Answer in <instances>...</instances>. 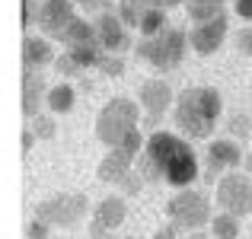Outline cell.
Listing matches in <instances>:
<instances>
[{
    "instance_id": "1",
    "label": "cell",
    "mask_w": 252,
    "mask_h": 239,
    "mask_svg": "<svg viewBox=\"0 0 252 239\" xmlns=\"http://www.w3.org/2000/svg\"><path fill=\"white\" fill-rule=\"evenodd\" d=\"M220 112L223 99L214 86H189L176 96L172 121H176L179 134H185L189 141H208L220 121Z\"/></svg>"
},
{
    "instance_id": "2",
    "label": "cell",
    "mask_w": 252,
    "mask_h": 239,
    "mask_svg": "<svg viewBox=\"0 0 252 239\" xmlns=\"http://www.w3.org/2000/svg\"><path fill=\"white\" fill-rule=\"evenodd\" d=\"M144 153L157 163L163 182L172 185V188H189V185L201 176V169H198V153L189 147L185 137L172 134V131H154V134L147 137Z\"/></svg>"
},
{
    "instance_id": "3",
    "label": "cell",
    "mask_w": 252,
    "mask_h": 239,
    "mask_svg": "<svg viewBox=\"0 0 252 239\" xmlns=\"http://www.w3.org/2000/svg\"><path fill=\"white\" fill-rule=\"evenodd\" d=\"M189 32L185 29H176V26H166V29L160 32V35L154 38H137L134 45V55L141 58V61H147L150 67L157 70H176L179 64L185 61V51H189Z\"/></svg>"
},
{
    "instance_id": "4",
    "label": "cell",
    "mask_w": 252,
    "mask_h": 239,
    "mask_svg": "<svg viewBox=\"0 0 252 239\" xmlns=\"http://www.w3.org/2000/svg\"><path fill=\"white\" fill-rule=\"evenodd\" d=\"M137 121H141V102H134V99H128V96H115L99 109L96 137L112 150V147H118V144L125 141L128 131L137 128Z\"/></svg>"
},
{
    "instance_id": "5",
    "label": "cell",
    "mask_w": 252,
    "mask_h": 239,
    "mask_svg": "<svg viewBox=\"0 0 252 239\" xmlns=\"http://www.w3.org/2000/svg\"><path fill=\"white\" fill-rule=\"evenodd\" d=\"M166 217L169 223H176L179 230H185V233H195V230H204L211 227V201L208 195H201V191L195 188H179L176 195L169 198L166 204Z\"/></svg>"
},
{
    "instance_id": "6",
    "label": "cell",
    "mask_w": 252,
    "mask_h": 239,
    "mask_svg": "<svg viewBox=\"0 0 252 239\" xmlns=\"http://www.w3.org/2000/svg\"><path fill=\"white\" fill-rule=\"evenodd\" d=\"M90 210V201L86 195H77V191H64V195H51L45 198L35 208V217H42L51 227H77V223L86 217Z\"/></svg>"
},
{
    "instance_id": "7",
    "label": "cell",
    "mask_w": 252,
    "mask_h": 239,
    "mask_svg": "<svg viewBox=\"0 0 252 239\" xmlns=\"http://www.w3.org/2000/svg\"><path fill=\"white\" fill-rule=\"evenodd\" d=\"M214 201L220 204V210L236 217H246L252 210V179L246 172H227V176L217 179V191Z\"/></svg>"
},
{
    "instance_id": "8",
    "label": "cell",
    "mask_w": 252,
    "mask_h": 239,
    "mask_svg": "<svg viewBox=\"0 0 252 239\" xmlns=\"http://www.w3.org/2000/svg\"><path fill=\"white\" fill-rule=\"evenodd\" d=\"M246 153H243V147L233 141V137H223V141H211L208 144V153H204V179L208 182H214V179L227 176V172L240 169Z\"/></svg>"
},
{
    "instance_id": "9",
    "label": "cell",
    "mask_w": 252,
    "mask_h": 239,
    "mask_svg": "<svg viewBox=\"0 0 252 239\" xmlns=\"http://www.w3.org/2000/svg\"><path fill=\"white\" fill-rule=\"evenodd\" d=\"M77 19L74 0H42L38 3V29L45 38H61Z\"/></svg>"
},
{
    "instance_id": "10",
    "label": "cell",
    "mask_w": 252,
    "mask_h": 239,
    "mask_svg": "<svg viewBox=\"0 0 252 239\" xmlns=\"http://www.w3.org/2000/svg\"><path fill=\"white\" fill-rule=\"evenodd\" d=\"M227 32H230V23H227V13H223V16L211 19V23H195L191 26L189 29V45H191L195 55L208 58L227 42Z\"/></svg>"
},
{
    "instance_id": "11",
    "label": "cell",
    "mask_w": 252,
    "mask_h": 239,
    "mask_svg": "<svg viewBox=\"0 0 252 239\" xmlns=\"http://www.w3.org/2000/svg\"><path fill=\"white\" fill-rule=\"evenodd\" d=\"M96 38L102 45V51L109 55H122V51L131 48V35H128V26L118 13H99L96 16Z\"/></svg>"
},
{
    "instance_id": "12",
    "label": "cell",
    "mask_w": 252,
    "mask_h": 239,
    "mask_svg": "<svg viewBox=\"0 0 252 239\" xmlns=\"http://www.w3.org/2000/svg\"><path fill=\"white\" fill-rule=\"evenodd\" d=\"M125 217H128V204H125V198H122V195H109V198H102V201L93 208V223H90L93 239L109 236L112 230H118V227L125 223Z\"/></svg>"
},
{
    "instance_id": "13",
    "label": "cell",
    "mask_w": 252,
    "mask_h": 239,
    "mask_svg": "<svg viewBox=\"0 0 252 239\" xmlns=\"http://www.w3.org/2000/svg\"><path fill=\"white\" fill-rule=\"evenodd\" d=\"M137 102L147 112V118H160L163 112H169L172 105H176V92H172V86L166 80L150 77V80H144L141 90H137Z\"/></svg>"
},
{
    "instance_id": "14",
    "label": "cell",
    "mask_w": 252,
    "mask_h": 239,
    "mask_svg": "<svg viewBox=\"0 0 252 239\" xmlns=\"http://www.w3.org/2000/svg\"><path fill=\"white\" fill-rule=\"evenodd\" d=\"M42 102H48V86H45V80L38 70H23V115L29 118H35V115H42Z\"/></svg>"
},
{
    "instance_id": "15",
    "label": "cell",
    "mask_w": 252,
    "mask_h": 239,
    "mask_svg": "<svg viewBox=\"0 0 252 239\" xmlns=\"http://www.w3.org/2000/svg\"><path fill=\"white\" fill-rule=\"evenodd\" d=\"M51 61H55V51H51L45 35H26L23 38V70H42Z\"/></svg>"
},
{
    "instance_id": "16",
    "label": "cell",
    "mask_w": 252,
    "mask_h": 239,
    "mask_svg": "<svg viewBox=\"0 0 252 239\" xmlns=\"http://www.w3.org/2000/svg\"><path fill=\"white\" fill-rule=\"evenodd\" d=\"M131 163H134V159H128L125 153H118V150H109V153L99 159V166H96L99 182H112V185H118V182H122V179L131 172Z\"/></svg>"
},
{
    "instance_id": "17",
    "label": "cell",
    "mask_w": 252,
    "mask_h": 239,
    "mask_svg": "<svg viewBox=\"0 0 252 239\" xmlns=\"http://www.w3.org/2000/svg\"><path fill=\"white\" fill-rule=\"evenodd\" d=\"M61 42L67 45L64 51L83 48V45H99V38H96V23H86V19H80V16H77L74 23H70V29L61 35Z\"/></svg>"
},
{
    "instance_id": "18",
    "label": "cell",
    "mask_w": 252,
    "mask_h": 239,
    "mask_svg": "<svg viewBox=\"0 0 252 239\" xmlns=\"http://www.w3.org/2000/svg\"><path fill=\"white\" fill-rule=\"evenodd\" d=\"M74 102H77L74 86H70V83H58V86L48 90V102H45V105H48L55 115H67V112L74 109Z\"/></svg>"
},
{
    "instance_id": "19",
    "label": "cell",
    "mask_w": 252,
    "mask_h": 239,
    "mask_svg": "<svg viewBox=\"0 0 252 239\" xmlns=\"http://www.w3.org/2000/svg\"><path fill=\"white\" fill-rule=\"evenodd\" d=\"M191 23H211V19L223 16V0H185Z\"/></svg>"
},
{
    "instance_id": "20",
    "label": "cell",
    "mask_w": 252,
    "mask_h": 239,
    "mask_svg": "<svg viewBox=\"0 0 252 239\" xmlns=\"http://www.w3.org/2000/svg\"><path fill=\"white\" fill-rule=\"evenodd\" d=\"M211 233H214V239H240V217L227 214V210L214 214L211 217Z\"/></svg>"
},
{
    "instance_id": "21",
    "label": "cell",
    "mask_w": 252,
    "mask_h": 239,
    "mask_svg": "<svg viewBox=\"0 0 252 239\" xmlns=\"http://www.w3.org/2000/svg\"><path fill=\"white\" fill-rule=\"evenodd\" d=\"M150 6H154V0H118V16L125 19V26H141V16L144 13L150 10Z\"/></svg>"
},
{
    "instance_id": "22",
    "label": "cell",
    "mask_w": 252,
    "mask_h": 239,
    "mask_svg": "<svg viewBox=\"0 0 252 239\" xmlns=\"http://www.w3.org/2000/svg\"><path fill=\"white\" fill-rule=\"evenodd\" d=\"M163 29H166V10H160V6H150V10L141 16V26H137L141 38H154V35H160Z\"/></svg>"
},
{
    "instance_id": "23",
    "label": "cell",
    "mask_w": 252,
    "mask_h": 239,
    "mask_svg": "<svg viewBox=\"0 0 252 239\" xmlns=\"http://www.w3.org/2000/svg\"><path fill=\"white\" fill-rule=\"evenodd\" d=\"M227 131H230L233 141H246V137H252V118L246 112H233L227 118Z\"/></svg>"
},
{
    "instance_id": "24",
    "label": "cell",
    "mask_w": 252,
    "mask_h": 239,
    "mask_svg": "<svg viewBox=\"0 0 252 239\" xmlns=\"http://www.w3.org/2000/svg\"><path fill=\"white\" fill-rule=\"evenodd\" d=\"M29 128H32V134H35L38 141H51V137L58 134V121L51 115H35L29 121Z\"/></svg>"
},
{
    "instance_id": "25",
    "label": "cell",
    "mask_w": 252,
    "mask_h": 239,
    "mask_svg": "<svg viewBox=\"0 0 252 239\" xmlns=\"http://www.w3.org/2000/svg\"><path fill=\"white\" fill-rule=\"evenodd\" d=\"M233 48H236V55L252 58V26H243V29L233 32Z\"/></svg>"
},
{
    "instance_id": "26",
    "label": "cell",
    "mask_w": 252,
    "mask_h": 239,
    "mask_svg": "<svg viewBox=\"0 0 252 239\" xmlns=\"http://www.w3.org/2000/svg\"><path fill=\"white\" fill-rule=\"evenodd\" d=\"M99 70H102L105 77H122V74H125L122 55H109V51H105V55L99 58Z\"/></svg>"
},
{
    "instance_id": "27",
    "label": "cell",
    "mask_w": 252,
    "mask_h": 239,
    "mask_svg": "<svg viewBox=\"0 0 252 239\" xmlns=\"http://www.w3.org/2000/svg\"><path fill=\"white\" fill-rule=\"evenodd\" d=\"M55 67H58V74H61V77H77L83 70L80 64L74 61V55H70V51H64L61 58H55Z\"/></svg>"
},
{
    "instance_id": "28",
    "label": "cell",
    "mask_w": 252,
    "mask_h": 239,
    "mask_svg": "<svg viewBox=\"0 0 252 239\" xmlns=\"http://www.w3.org/2000/svg\"><path fill=\"white\" fill-rule=\"evenodd\" d=\"M48 233H51V223H45L42 217H32L26 223V239H48Z\"/></svg>"
},
{
    "instance_id": "29",
    "label": "cell",
    "mask_w": 252,
    "mask_h": 239,
    "mask_svg": "<svg viewBox=\"0 0 252 239\" xmlns=\"http://www.w3.org/2000/svg\"><path fill=\"white\" fill-rule=\"evenodd\" d=\"M77 6H80V10H86V13H109L112 10V3H115V0H74Z\"/></svg>"
},
{
    "instance_id": "30",
    "label": "cell",
    "mask_w": 252,
    "mask_h": 239,
    "mask_svg": "<svg viewBox=\"0 0 252 239\" xmlns=\"http://www.w3.org/2000/svg\"><path fill=\"white\" fill-rule=\"evenodd\" d=\"M118 185H122V188L128 191V195H137V191L144 188V179L137 176V172H128V176H125V179H122V182H118Z\"/></svg>"
},
{
    "instance_id": "31",
    "label": "cell",
    "mask_w": 252,
    "mask_h": 239,
    "mask_svg": "<svg viewBox=\"0 0 252 239\" xmlns=\"http://www.w3.org/2000/svg\"><path fill=\"white\" fill-rule=\"evenodd\" d=\"M233 13L240 19H252V0H233Z\"/></svg>"
},
{
    "instance_id": "32",
    "label": "cell",
    "mask_w": 252,
    "mask_h": 239,
    "mask_svg": "<svg viewBox=\"0 0 252 239\" xmlns=\"http://www.w3.org/2000/svg\"><path fill=\"white\" fill-rule=\"evenodd\" d=\"M154 239H179V227L176 223H163V227L154 233Z\"/></svg>"
},
{
    "instance_id": "33",
    "label": "cell",
    "mask_w": 252,
    "mask_h": 239,
    "mask_svg": "<svg viewBox=\"0 0 252 239\" xmlns=\"http://www.w3.org/2000/svg\"><path fill=\"white\" fill-rule=\"evenodd\" d=\"M32 137H35V134H32V128H26L23 131V153H29V150H32Z\"/></svg>"
},
{
    "instance_id": "34",
    "label": "cell",
    "mask_w": 252,
    "mask_h": 239,
    "mask_svg": "<svg viewBox=\"0 0 252 239\" xmlns=\"http://www.w3.org/2000/svg\"><path fill=\"white\" fill-rule=\"evenodd\" d=\"M185 3V0H154V6H160V10H169V6H179Z\"/></svg>"
},
{
    "instance_id": "35",
    "label": "cell",
    "mask_w": 252,
    "mask_h": 239,
    "mask_svg": "<svg viewBox=\"0 0 252 239\" xmlns=\"http://www.w3.org/2000/svg\"><path fill=\"white\" fill-rule=\"evenodd\" d=\"M182 239H211V236L201 233V230H195V233H189V236H182Z\"/></svg>"
},
{
    "instance_id": "36",
    "label": "cell",
    "mask_w": 252,
    "mask_h": 239,
    "mask_svg": "<svg viewBox=\"0 0 252 239\" xmlns=\"http://www.w3.org/2000/svg\"><path fill=\"white\" fill-rule=\"evenodd\" d=\"M99 239H115V236H112V233H109V236H99ZM125 239H131V236H125Z\"/></svg>"
}]
</instances>
